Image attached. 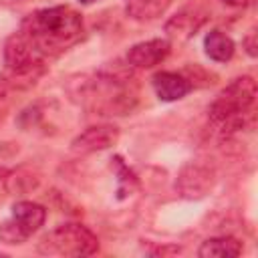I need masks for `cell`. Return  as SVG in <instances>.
I'll return each instance as SVG.
<instances>
[{"label":"cell","instance_id":"1","mask_svg":"<svg viewBox=\"0 0 258 258\" xmlns=\"http://www.w3.org/2000/svg\"><path fill=\"white\" fill-rule=\"evenodd\" d=\"M18 30L28 36L44 58H50L81 40L83 18L75 8L60 4L30 12Z\"/></svg>","mask_w":258,"mask_h":258},{"label":"cell","instance_id":"2","mask_svg":"<svg viewBox=\"0 0 258 258\" xmlns=\"http://www.w3.org/2000/svg\"><path fill=\"white\" fill-rule=\"evenodd\" d=\"M256 81L250 75L234 79L218 93L210 105V121L222 129L224 135H236L252 123V109L256 103Z\"/></svg>","mask_w":258,"mask_h":258},{"label":"cell","instance_id":"4","mask_svg":"<svg viewBox=\"0 0 258 258\" xmlns=\"http://www.w3.org/2000/svg\"><path fill=\"white\" fill-rule=\"evenodd\" d=\"M83 97L93 103L95 109L109 115H125L135 105V91L131 81L117 75H99L87 83Z\"/></svg>","mask_w":258,"mask_h":258},{"label":"cell","instance_id":"10","mask_svg":"<svg viewBox=\"0 0 258 258\" xmlns=\"http://www.w3.org/2000/svg\"><path fill=\"white\" fill-rule=\"evenodd\" d=\"M151 87H153L157 99L165 101V103L179 101L194 89V85L187 77H183L181 73H173V71H157L151 77Z\"/></svg>","mask_w":258,"mask_h":258},{"label":"cell","instance_id":"11","mask_svg":"<svg viewBox=\"0 0 258 258\" xmlns=\"http://www.w3.org/2000/svg\"><path fill=\"white\" fill-rule=\"evenodd\" d=\"M125 14L139 22H151L163 16L173 0H123Z\"/></svg>","mask_w":258,"mask_h":258},{"label":"cell","instance_id":"20","mask_svg":"<svg viewBox=\"0 0 258 258\" xmlns=\"http://www.w3.org/2000/svg\"><path fill=\"white\" fill-rule=\"evenodd\" d=\"M2 93H4V83L0 81V97H2Z\"/></svg>","mask_w":258,"mask_h":258},{"label":"cell","instance_id":"7","mask_svg":"<svg viewBox=\"0 0 258 258\" xmlns=\"http://www.w3.org/2000/svg\"><path fill=\"white\" fill-rule=\"evenodd\" d=\"M214 181H216V173L212 167L191 161L185 167H181L175 179V189L179 191L181 198L200 200L206 194H210V189L214 187Z\"/></svg>","mask_w":258,"mask_h":258},{"label":"cell","instance_id":"17","mask_svg":"<svg viewBox=\"0 0 258 258\" xmlns=\"http://www.w3.org/2000/svg\"><path fill=\"white\" fill-rule=\"evenodd\" d=\"M222 2H226V4H230V6H246L250 0H222Z\"/></svg>","mask_w":258,"mask_h":258},{"label":"cell","instance_id":"9","mask_svg":"<svg viewBox=\"0 0 258 258\" xmlns=\"http://www.w3.org/2000/svg\"><path fill=\"white\" fill-rule=\"evenodd\" d=\"M171 50L169 40L165 38H151L133 44L127 50V64L133 69H153L155 64H161Z\"/></svg>","mask_w":258,"mask_h":258},{"label":"cell","instance_id":"3","mask_svg":"<svg viewBox=\"0 0 258 258\" xmlns=\"http://www.w3.org/2000/svg\"><path fill=\"white\" fill-rule=\"evenodd\" d=\"M36 250L44 256H91L99 250V238L87 226L69 222L46 232Z\"/></svg>","mask_w":258,"mask_h":258},{"label":"cell","instance_id":"5","mask_svg":"<svg viewBox=\"0 0 258 258\" xmlns=\"http://www.w3.org/2000/svg\"><path fill=\"white\" fill-rule=\"evenodd\" d=\"M46 220V208L36 202H16L12 206L10 218L0 224V240L4 244L26 242Z\"/></svg>","mask_w":258,"mask_h":258},{"label":"cell","instance_id":"6","mask_svg":"<svg viewBox=\"0 0 258 258\" xmlns=\"http://www.w3.org/2000/svg\"><path fill=\"white\" fill-rule=\"evenodd\" d=\"M44 60L46 58L36 50V46L28 40V36L22 30H16L6 38L4 64H6V69H8L12 79L38 75L42 64H44Z\"/></svg>","mask_w":258,"mask_h":258},{"label":"cell","instance_id":"16","mask_svg":"<svg viewBox=\"0 0 258 258\" xmlns=\"http://www.w3.org/2000/svg\"><path fill=\"white\" fill-rule=\"evenodd\" d=\"M242 46H244V50L254 58L256 54H258V40H256V30H250L244 38H242Z\"/></svg>","mask_w":258,"mask_h":258},{"label":"cell","instance_id":"19","mask_svg":"<svg viewBox=\"0 0 258 258\" xmlns=\"http://www.w3.org/2000/svg\"><path fill=\"white\" fill-rule=\"evenodd\" d=\"M81 4H95V2H99V0H79Z\"/></svg>","mask_w":258,"mask_h":258},{"label":"cell","instance_id":"18","mask_svg":"<svg viewBox=\"0 0 258 258\" xmlns=\"http://www.w3.org/2000/svg\"><path fill=\"white\" fill-rule=\"evenodd\" d=\"M6 175H8V169H6V167H2V165H0V181H2V179H4V177H6Z\"/></svg>","mask_w":258,"mask_h":258},{"label":"cell","instance_id":"8","mask_svg":"<svg viewBox=\"0 0 258 258\" xmlns=\"http://www.w3.org/2000/svg\"><path fill=\"white\" fill-rule=\"evenodd\" d=\"M119 141V127L111 125V123H101V125H91L85 131H81L73 143L71 149L75 153L87 155V153H95V151H103L113 147Z\"/></svg>","mask_w":258,"mask_h":258},{"label":"cell","instance_id":"12","mask_svg":"<svg viewBox=\"0 0 258 258\" xmlns=\"http://www.w3.org/2000/svg\"><path fill=\"white\" fill-rule=\"evenodd\" d=\"M242 254V242L234 236H216L202 242L198 256L202 258H236Z\"/></svg>","mask_w":258,"mask_h":258},{"label":"cell","instance_id":"13","mask_svg":"<svg viewBox=\"0 0 258 258\" xmlns=\"http://www.w3.org/2000/svg\"><path fill=\"white\" fill-rule=\"evenodd\" d=\"M204 50L206 54L216 60V62H228L232 56H234V50H236V44L234 40L222 32V30H210L204 38Z\"/></svg>","mask_w":258,"mask_h":258},{"label":"cell","instance_id":"15","mask_svg":"<svg viewBox=\"0 0 258 258\" xmlns=\"http://www.w3.org/2000/svg\"><path fill=\"white\" fill-rule=\"evenodd\" d=\"M115 167H117V185H119V198H125V196H131V191L137 187V177L135 173L123 163L121 157H115Z\"/></svg>","mask_w":258,"mask_h":258},{"label":"cell","instance_id":"14","mask_svg":"<svg viewBox=\"0 0 258 258\" xmlns=\"http://www.w3.org/2000/svg\"><path fill=\"white\" fill-rule=\"evenodd\" d=\"M200 24H202V16L191 8H183L179 14H175L167 22L165 30L171 38H185V36L194 34Z\"/></svg>","mask_w":258,"mask_h":258}]
</instances>
